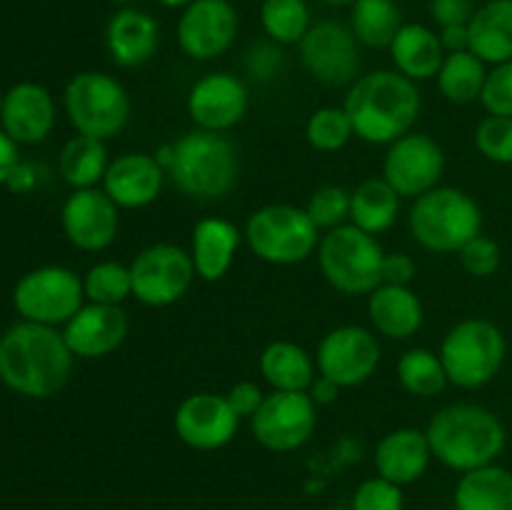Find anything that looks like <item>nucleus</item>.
I'll list each match as a JSON object with an SVG mask.
<instances>
[{"instance_id":"obj_1","label":"nucleus","mask_w":512,"mask_h":510,"mask_svg":"<svg viewBox=\"0 0 512 510\" xmlns=\"http://www.w3.org/2000/svg\"><path fill=\"white\" fill-rule=\"evenodd\" d=\"M73 350L53 325L23 320L0 338V380L25 398H53L73 373Z\"/></svg>"},{"instance_id":"obj_2","label":"nucleus","mask_w":512,"mask_h":510,"mask_svg":"<svg viewBox=\"0 0 512 510\" xmlns=\"http://www.w3.org/2000/svg\"><path fill=\"white\" fill-rule=\"evenodd\" d=\"M420 90L398 70H373L353 83L345 98L355 135L370 145H390L413 133L420 115Z\"/></svg>"},{"instance_id":"obj_3","label":"nucleus","mask_w":512,"mask_h":510,"mask_svg":"<svg viewBox=\"0 0 512 510\" xmlns=\"http://www.w3.org/2000/svg\"><path fill=\"white\" fill-rule=\"evenodd\" d=\"M155 158L175 188L193 200H220L238 183V150L223 133L195 128L160 148Z\"/></svg>"},{"instance_id":"obj_4","label":"nucleus","mask_w":512,"mask_h":510,"mask_svg":"<svg viewBox=\"0 0 512 510\" xmlns=\"http://www.w3.org/2000/svg\"><path fill=\"white\" fill-rule=\"evenodd\" d=\"M425 435L433 458L460 473L495 463L508 445L503 420L475 403L445 405L433 415Z\"/></svg>"},{"instance_id":"obj_5","label":"nucleus","mask_w":512,"mask_h":510,"mask_svg":"<svg viewBox=\"0 0 512 510\" xmlns=\"http://www.w3.org/2000/svg\"><path fill=\"white\" fill-rule=\"evenodd\" d=\"M408 228L415 243L430 253H460L483 230V213L465 190L438 185L415 198Z\"/></svg>"},{"instance_id":"obj_6","label":"nucleus","mask_w":512,"mask_h":510,"mask_svg":"<svg viewBox=\"0 0 512 510\" xmlns=\"http://www.w3.org/2000/svg\"><path fill=\"white\" fill-rule=\"evenodd\" d=\"M448 383L478 390L500 373L508 355L503 330L483 318L460 320L448 330L438 350Z\"/></svg>"},{"instance_id":"obj_7","label":"nucleus","mask_w":512,"mask_h":510,"mask_svg":"<svg viewBox=\"0 0 512 510\" xmlns=\"http://www.w3.org/2000/svg\"><path fill=\"white\" fill-rule=\"evenodd\" d=\"M383 258L378 238L353 223L328 230L318 245L325 280L345 295H370L383 285Z\"/></svg>"},{"instance_id":"obj_8","label":"nucleus","mask_w":512,"mask_h":510,"mask_svg":"<svg viewBox=\"0 0 512 510\" xmlns=\"http://www.w3.org/2000/svg\"><path fill=\"white\" fill-rule=\"evenodd\" d=\"M65 113L78 135L110 140L130 120V95L118 78L100 70H83L65 85Z\"/></svg>"},{"instance_id":"obj_9","label":"nucleus","mask_w":512,"mask_h":510,"mask_svg":"<svg viewBox=\"0 0 512 510\" xmlns=\"http://www.w3.org/2000/svg\"><path fill=\"white\" fill-rule=\"evenodd\" d=\"M248 248L270 265H295L318 250V228L305 208L273 203L255 210L245 223Z\"/></svg>"},{"instance_id":"obj_10","label":"nucleus","mask_w":512,"mask_h":510,"mask_svg":"<svg viewBox=\"0 0 512 510\" xmlns=\"http://www.w3.org/2000/svg\"><path fill=\"white\" fill-rule=\"evenodd\" d=\"M83 278L63 265L28 270L13 288V305L23 320L40 325H65L83 308Z\"/></svg>"},{"instance_id":"obj_11","label":"nucleus","mask_w":512,"mask_h":510,"mask_svg":"<svg viewBox=\"0 0 512 510\" xmlns=\"http://www.w3.org/2000/svg\"><path fill=\"white\" fill-rule=\"evenodd\" d=\"M133 298L148 308H168L178 303L195 280L190 250L173 243H155L140 250L130 263Z\"/></svg>"},{"instance_id":"obj_12","label":"nucleus","mask_w":512,"mask_h":510,"mask_svg":"<svg viewBox=\"0 0 512 510\" xmlns=\"http://www.w3.org/2000/svg\"><path fill=\"white\" fill-rule=\"evenodd\" d=\"M315 408L318 405L310 398L308 390H303V393L273 390L270 395H265L258 413L250 418V430L265 450L293 453L308 443L315 425H318Z\"/></svg>"},{"instance_id":"obj_13","label":"nucleus","mask_w":512,"mask_h":510,"mask_svg":"<svg viewBox=\"0 0 512 510\" xmlns=\"http://www.w3.org/2000/svg\"><path fill=\"white\" fill-rule=\"evenodd\" d=\"M358 45L360 43L350 25L338 23V20H320V23L310 25L298 48L305 70L318 83L340 88V85L353 83L355 75H358Z\"/></svg>"},{"instance_id":"obj_14","label":"nucleus","mask_w":512,"mask_h":510,"mask_svg":"<svg viewBox=\"0 0 512 510\" xmlns=\"http://www.w3.org/2000/svg\"><path fill=\"white\" fill-rule=\"evenodd\" d=\"M380 365L378 335L360 325L333 328L318 345V373L338 388H355L375 375Z\"/></svg>"},{"instance_id":"obj_15","label":"nucleus","mask_w":512,"mask_h":510,"mask_svg":"<svg viewBox=\"0 0 512 510\" xmlns=\"http://www.w3.org/2000/svg\"><path fill=\"white\" fill-rule=\"evenodd\" d=\"M443 173V148L425 133H408L390 143L383 160V178L400 198H420L438 188Z\"/></svg>"},{"instance_id":"obj_16","label":"nucleus","mask_w":512,"mask_h":510,"mask_svg":"<svg viewBox=\"0 0 512 510\" xmlns=\"http://www.w3.org/2000/svg\"><path fill=\"white\" fill-rule=\"evenodd\" d=\"M240 18L230 0H193L178 18V45L188 58L215 60L238 38Z\"/></svg>"},{"instance_id":"obj_17","label":"nucleus","mask_w":512,"mask_h":510,"mask_svg":"<svg viewBox=\"0 0 512 510\" xmlns=\"http://www.w3.org/2000/svg\"><path fill=\"white\" fill-rule=\"evenodd\" d=\"M60 225L70 245L85 253H100L118 238L120 208L105 195V190H73L60 210Z\"/></svg>"},{"instance_id":"obj_18","label":"nucleus","mask_w":512,"mask_h":510,"mask_svg":"<svg viewBox=\"0 0 512 510\" xmlns=\"http://www.w3.org/2000/svg\"><path fill=\"white\" fill-rule=\"evenodd\" d=\"M175 433L193 450H220L235 438L240 418L225 395H188L175 410Z\"/></svg>"},{"instance_id":"obj_19","label":"nucleus","mask_w":512,"mask_h":510,"mask_svg":"<svg viewBox=\"0 0 512 510\" xmlns=\"http://www.w3.org/2000/svg\"><path fill=\"white\" fill-rule=\"evenodd\" d=\"M248 88L238 75H203L188 93V115L200 130L225 133L248 113Z\"/></svg>"},{"instance_id":"obj_20","label":"nucleus","mask_w":512,"mask_h":510,"mask_svg":"<svg viewBox=\"0 0 512 510\" xmlns=\"http://www.w3.org/2000/svg\"><path fill=\"white\" fill-rule=\"evenodd\" d=\"M128 328V315L120 305L88 303L65 323L63 338L75 358L98 360L125 343Z\"/></svg>"},{"instance_id":"obj_21","label":"nucleus","mask_w":512,"mask_h":510,"mask_svg":"<svg viewBox=\"0 0 512 510\" xmlns=\"http://www.w3.org/2000/svg\"><path fill=\"white\" fill-rule=\"evenodd\" d=\"M55 125L53 95L45 85L25 83L13 85L3 95L0 128L18 145H38L50 135Z\"/></svg>"},{"instance_id":"obj_22","label":"nucleus","mask_w":512,"mask_h":510,"mask_svg":"<svg viewBox=\"0 0 512 510\" xmlns=\"http://www.w3.org/2000/svg\"><path fill=\"white\" fill-rule=\"evenodd\" d=\"M165 170L155 155L123 153L110 160L103 178V190L118 208H145L155 203L163 190Z\"/></svg>"},{"instance_id":"obj_23","label":"nucleus","mask_w":512,"mask_h":510,"mask_svg":"<svg viewBox=\"0 0 512 510\" xmlns=\"http://www.w3.org/2000/svg\"><path fill=\"white\" fill-rule=\"evenodd\" d=\"M160 45L158 20L138 8H120L105 28V48L120 68H140L148 63Z\"/></svg>"},{"instance_id":"obj_24","label":"nucleus","mask_w":512,"mask_h":510,"mask_svg":"<svg viewBox=\"0 0 512 510\" xmlns=\"http://www.w3.org/2000/svg\"><path fill=\"white\" fill-rule=\"evenodd\" d=\"M430 458H433V450H430L428 435L418 428L390 430L375 448L378 475L395 485H408L423 478Z\"/></svg>"},{"instance_id":"obj_25","label":"nucleus","mask_w":512,"mask_h":510,"mask_svg":"<svg viewBox=\"0 0 512 510\" xmlns=\"http://www.w3.org/2000/svg\"><path fill=\"white\" fill-rule=\"evenodd\" d=\"M368 318L375 333L390 340H408L423 328V303L408 285H378L368 295Z\"/></svg>"},{"instance_id":"obj_26","label":"nucleus","mask_w":512,"mask_h":510,"mask_svg":"<svg viewBox=\"0 0 512 510\" xmlns=\"http://www.w3.org/2000/svg\"><path fill=\"white\" fill-rule=\"evenodd\" d=\"M240 248V230L230 220L205 218L193 228L190 258L195 275L205 283H218L233 268L235 253Z\"/></svg>"},{"instance_id":"obj_27","label":"nucleus","mask_w":512,"mask_h":510,"mask_svg":"<svg viewBox=\"0 0 512 510\" xmlns=\"http://www.w3.org/2000/svg\"><path fill=\"white\" fill-rule=\"evenodd\" d=\"M388 50L395 70L413 83L438 78L445 55H448L440 43V35L420 23H405Z\"/></svg>"},{"instance_id":"obj_28","label":"nucleus","mask_w":512,"mask_h":510,"mask_svg":"<svg viewBox=\"0 0 512 510\" xmlns=\"http://www.w3.org/2000/svg\"><path fill=\"white\" fill-rule=\"evenodd\" d=\"M468 30L470 50L483 63L500 65L512 60V0H488L478 5Z\"/></svg>"},{"instance_id":"obj_29","label":"nucleus","mask_w":512,"mask_h":510,"mask_svg":"<svg viewBox=\"0 0 512 510\" xmlns=\"http://www.w3.org/2000/svg\"><path fill=\"white\" fill-rule=\"evenodd\" d=\"M260 375L273 390L303 393L315 380V363L308 350L290 340H275L260 353Z\"/></svg>"},{"instance_id":"obj_30","label":"nucleus","mask_w":512,"mask_h":510,"mask_svg":"<svg viewBox=\"0 0 512 510\" xmlns=\"http://www.w3.org/2000/svg\"><path fill=\"white\" fill-rule=\"evenodd\" d=\"M455 510H512V470L490 463L463 473L455 485Z\"/></svg>"},{"instance_id":"obj_31","label":"nucleus","mask_w":512,"mask_h":510,"mask_svg":"<svg viewBox=\"0 0 512 510\" xmlns=\"http://www.w3.org/2000/svg\"><path fill=\"white\" fill-rule=\"evenodd\" d=\"M400 195L385 178H368L350 193V223L370 235H380L398 220Z\"/></svg>"},{"instance_id":"obj_32","label":"nucleus","mask_w":512,"mask_h":510,"mask_svg":"<svg viewBox=\"0 0 512 510\" xmlns=\"http://www.w3.org/2000/svg\"><path fill=\"white\" fill-rule=\"evenodd\" d=\"M108 148L105 140L90 138V135H75L63 145L58 158V170L65 183L73 190L98 188L108 170Z\"/></svg>"},{"instance_id":"obj_33","label":"nucleus","mask_w":512,"mask_h":510,"mask_svg":"<svg viewBox=\"0 0 512 510\" xmlns=\"http://www.w3.org/2000/svg\"><path fill=\"white\" fill-rule=\"evenodd\" d=\"M403 25L395 0H355L350 5V30L365 48H390Z\"/></svg>"},{"instance_id":"obj_34","label":"nucleus","mask_w":512,"mask_h":510,"mask_svg":"<svg viewBox=\"0 0 512 510\" xmlns=\"http://www.w3.org/2000/svg\"><path fill=\"white\" fill-rule=\"evenodd\" d=\"M485 80H488V63H483L473 50H460L445 55L438 73V88L450 103L470 105L480 100Z\"/></svg>"},{"instance_id":"obj_35","label":"nucleus","mask_w":512,"mask_h":510,"mask_svg":"<svg viewBox=\"0 0 512 510\" xmlns=\"http://www.w3.org/2000/svg\"><path fill=\"white\" fill-rule=\"evenodd\" d=\"M398 380L410 395L435 398L448 388L443 360L428 348H413L398 360Z\"/></svg>"},{"instance_id":"obj_36","label":"nucleus","mask_w":512,"mask_h":510,"mask_svg":"<svg viewBox=\"0 0 512 510\" xmlns=\"http://www.w3.org/2000/svg\"><path fill=\"white\" fill-rule=\"evenodd\" d=\"M260 25L275 45H300L313 23L305 0H263Z\"/></svg>"},{"instance_id":"obj_37","label":"nucleus","mask_w":512,"mask_h":510,"mask_svg":"<svg viewBox=\"0 0 512 510\" xmlns=\"http://www.w3.org/2000/svg\"><path fill=\"white\" fill-rule=\"evenodd\" d=\"M83 290L90 303L120 305L133 295L130 265L115 263V260H103V263L93 265L83 275Z\"/></svg>"},{"instance_id":"obj_38","label":"nucleus","mask_w":512,"mask_h":510,"mask_svg":"<svg viewBox=\"0 0 512 510\" xmlns=\"http://www.w3.org/2000/svg\"><path fill=\"white\" fill-rule=\"evenodd\" d=\"M353 135L355 130L350 115L345 113V108H335V105L318 108L305 125V138H308L310 148L320 150V153L343 150Z\"/></svg>"},{"instance_id":"obj_39","label":"nucleus","mask_w":512,"mask_h":510,"mask_svg":"<svg viewBox=\"0 0 512 510\" xmlns=\"http://www.w3.org/2000/svg\"><path fill=\"white\" fill-rule=\"evenodd\" d=\"M305 213L318 230H333L350 220V193L340 185H323L310 195Z\"/></svg>"},{"instance_id":"obj_40","label":"nucleus","mask_w":512,"mask_h":510,"mask_svg":"<svg viewBox=\"0 0 512 510\" xmlns=\"http://www.w3.org/2000/svg\"><path fill=\"white\" fill-rule=\"evenodd\" d=\"M475 148L498 165H512V118L488 115L475 128Z\"/></svg>"},{"instance_id":"obj_41","label":"nucleus","mask_w":512,"mask_h":510,"mask_svg":"<svg viewBox=\"0 0 512 510\" xmlns=\"http://www.w3.org/2000/svg\"><path fill=\"white\" fill-rule=\"evenodd\" d=\"M480 103L488 110V115L512 118V60L493 65V70H488V80H485Z\"/></svg>"},{"instance_id":"obj_42","label":"nucleus","mask_w":512,"mask_h":510,"mask_svg":"<svg viewBox=\"0 0 512 510\" xmlns=\"http://www.w3.org/2000/svg\"><path fill=\"white\" fill-rule=\"evenodd\" d=\"M350 510H403V490L385 478H370L355 490Z\"/></svg>"},{"instance_id":"obj_43","label":"nucleus","mask_w":512,"mask_h":510,"mask_svg":"<svg viewBox=\"0 0 512 510\" xmlns=\"http://www.w3.org/2000/svg\"><path fill=\"white\" fill-rule=\"evenodd\" d=\"M460 263L475 278H490L495 275V270L503 263V253H500V245L493 238L480 233L478 238L470 240L463 250H460Z\"/></svg>"},{"instance_id":"obj_44","label":"nucleus","mask_w":512,"mask_h":510,"mask_svg":"<svg viewBox=\"0 0 512 510\" xmlns=\"http://www.w3.org/2000/svg\"><path fill=\"white\" fill-rule=\"evenodd\" d=\"M475 0H430L428 13L438 28H450V25H468L473 20Z\"/></svg>"},{"instance_id":"obj_45","label":"nucleus","mask_w":512,"mask_h":510,"mask_svg":"<svg viewBox=\"0 0 512 510\" xmlns=\"http://www.w3.org/2000/svg\"><path fill=\"white\" fill-rule=\"evenodd\" d=\"M245 65H248V73L253 75V78L270 80L280 73V68H283V53H280V48L273 40H270V43H260L250 50Z\"/></svg>"},{"instance_id":"obj_46","label":"nucleus","mask_w":512,"mask_h":510,"mask_svg":"<svg viewBox=\"0 0 512 510\" xmlns=\"http://www.w3.org/2000/svg\"><path fill=\"white\" fill-rule=\"evenodd\" d=\"M225 398H228L230 408L235 410L238 418H253V415L258 413L260 405H263L265 393L260 390L258 383H253V380H240V383H235L233 388L228 390Z\"/></svg>"},{"instance_id":"obj_47","label":"nucleus","mask_w":512,"mask_h":510,"mask_svg":"<svg viewBox=\"0 0 512 510\" xmlns=\"http://www.w3.org/2000/svg\"><path fill=\"white\" fill-rule=\"evenodd\" d=\"M418 273V263L405 253H390L383 258V283L388 285H408L413 283Z\"/></svg>"},{"instance_id":"obj_48","label":"nucleus","mask_w":512,"mask_h":510,"mask_svg":"<svg viewBox=\"0 0 512 510\" xmlns=\"http://www.w3.org/2000/svg\"><path fill=\"white\" fill-rule=\"evenodd\" d=\"M20 165V153L18 143L0 128V185L8 183L13 170Z\"/></svg>"},{"instance_id":"obj_49","label":"nucleus","mask_w":512,"mask_h":510,"mask_svg":"<svg viewBox=\"0 0 512 510\" xmlns=\"http://www.w3.org/2000/svg\"><path fill=\"white\" fill-rule=\"evenodd\" d=\"M440 43H443L445 53H460V50H470V30L468 25H450V28H440Z\"/></svg>"},{"instance_id":"obj_50","label":"nucleus","mask_w":512,"mask_h":510,"mask_svg":"<svg viewBox=\"0 0 512 510\" xmlns=\"http://www.w3.org/2000/svg\"><path fill=\"white\" fill-rule=\"evenodd\" d=\"M308 393H310V398L315 400V405H328V403H333L335 398H338L340 388L333 383V380L318 375V378L313 380V385L308 388Z\"/></svg>"},{"instance_id":"obj_51","label":"nucleus","mask_w":512,"mask_h":510,"mask_svg":"<svg viewBox=\"0 0 512 510\" xmlns=\"http://www.w3.org/2000/svg\"><path fill=\"white\" fill-rule=\"evenodd\" d=\"M8 185L13 190H18V193H23V190H30L35 185V178H33V168H28V165L20 163L18 168L13 170V175H10Z\"/></svg>"},{"instance_id":"obj_52","label":"nucleus","mask_w":512,"mask_h":510,"mask_svg":"<svg viewBox=\"0 0 512 510\" xmlns=\"http://www.w3.org/2000/svg\"><path fill=\"white\" fill-rule=\"evenodd\" d=\"M158 3L163 5V8H170V10H183V8H188L193 0H158Z\"/></svg>"},{"instance_id":"obj_53","label":"nucleus","mask_w":512,"mask_h":510,"mask_svg":"<svg viewBox=\"0 0 512 510\" xmlns=\"http://www.w3.org/2000/svg\"><path fill=\"white\" fill-rule=\"evenodd\" d=\"M320 3H325V5H335V8H338V5H353L355 0H320Z\"/></svg>"},{"instance_id":"obj_54","label":"nucleus","mask_w":512,"mask_h":510,"mask_svg":"<svg viewBox=\"0 0 512 510\" xmlns=\"http://www.w3.org/2000/svg\"><path fill=\"white\" fill-rule=\"evenodd\" d=\"M110 3H118V5H130V3H135V0H110Z\"/></svg>"},{"instance_id":"obj_55","label":"nucleus","mask_w":512,"mask_h":510,"mask_svg":"<svg viewBox=\"0 0 512 510\" xmlns=\"http://www.w3.org/2000/svg\"><path fill=\"white\" fill-rule=\"evenodd\" d=\"M3 95H5V93H0V110H3Z\"/></svg>"},{"instance_id":"obj_56","label":"nucleus","mask_w":512,"mask_h":510,"mask_svg":"<svg viewBox=\"0 0 512 510\" xmlns=\"http://www.w3.org/2000/svg\"><path fill=\"white\" fill-rule=\"evenodd\" d=\"M333 510H343V508H333Z\"/></svg>"}]
</instances>
